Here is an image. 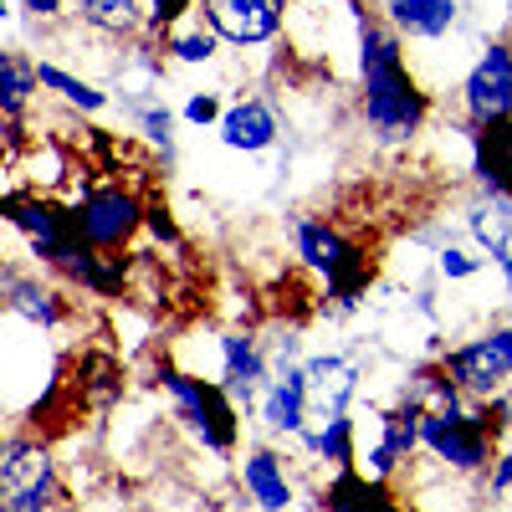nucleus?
I'll return each mask as SVG.
<instances>
[{
  "label": "nucleus",
  "instance_id": "21",
  "mask_svg": "<svg viewBox=\"0 0 512 512\" xmlns=\"http://www.w3.org/2000/svg\"><path fill=\"white\" fill-rule=\"evenodd\" d=\"M159 47H164V57H169V62L205 67V62H216V52H221V36L200 21V11H190L185 21H175L169 31H159Z\"/></svg>",
  "mask_w": 512,
  "mask_h": 512
},
{
  "label": "nucleus",
  "instance_id": "4",
  "mask_svg": "<svg viewBox=\"0 0 512 512\" xmlns=\"http://www.w3.org/2000/svg\"><path fill=\"white\" fill-rule=\"evenodd\" d=\"M0 512H62V466L47 441L0 436Z\"/></svg>",
  "mask_w": 512,
  "mask_h": 512
},
{
  "label": "nucleus",
  "instance_id": "14",
  "mask_svg": "<svg viewBox=\"0 0 512 512\" xmlns=\"http://www.w3.org/2000/svg\"><path fill=\"white\" fill-rule=\"evenodd\" d=\"M303 374H308V415L318 410V420L344 415L359 395V369L344 354H313L303 359Z\"/></svg>",
  "mask_w": 512,
  "mask_h": 512
},
{
  "label": "nucleus",
  "instance_id": "15",
  "mask_svg": "<svg viewBox=\"0 0 512 512\" xmlns=\"http://www.w3.org/2000/svg\"><path fill=\"white\" fill-rule=\"evenodd\" d=\"M216 128H221V144H226L231 154H262V149H272L277 134H282L277 108H272L267 98H236V103L221 113Z\"/></svg>",
  "mask_w": 512,
  "mask_h": 512
},
{
  "label": "nucleus",
  "instance_id": "29",
  "mask_svg": "<svg viewBox=\"0 0 512 512\" xmlns=\"http://www.w3.org/2000/svg\"><path fill=\"white\" fill-rule=\"evenodd\" d=\"M21 6H26V11L36 16V21H57V16H62V11L72 6V0H21Z\"/></svg>",
  "mask_w": 512,
  "mask_h": 512
},
{
  "label": "nucleus",
  "instance_id": "20",
  "mask_svg": "<svg viewBox=\"0 0 512 512\" xmlns=\"http://www.w3.org/2000/svg\"><path fill=\"white\" fill-rule=\"evenodd\" d=\"M297 441H303V451H313L318 461H328L333 472H349V466H359V425H354L349 410L318 420V431H313V425H303V431H297Z\"/></svg>",
  "mask_w": 512,
  "mask_h": 512
},
{
  "label": "nucleus",
  "instance_id": "3",
  "mask_svg": "<svg viewBox=\"0 0 512 512\" xmlns=\"http://www.w3.org/2000/svg\"><path fill=\"white\" fill-rule=\"evenodd\" d=\"M159 384H164V395L175 400L180 420L190 425V436H195L205 451H216V456H231V451H236V441H241V405L221 390L216 379L164 364V369H159Z\"/></svg>",
  "mask_w": 512,
  "mask_h": 512
},
{
  "label": "nucleus",
  "instance_id": "5",
  "mask_svg": "<svg viewBox=\"0 0 512 512\" xmlns=\"http://www.w3.org/2000/svg\"><path fill=\"white\" fill-rule=\"evenodd\" d=\"M420 451L431 456L441 472L451 477H466V482H482L487 466L497 456V436L482 425L477 410H425L420 415Z\"/></svg>",
  "mask_w": 512,
  "mask_h": 512
},
{
  "label": "nucleus",
  "instance_id": "11",
  "mask_svg": "<svg viewBox=\"0 0 512 512\" xmlns=\"http://www.w3.org/2000/svg\"><path fill=\"white\" fill-rule=\"evenodd\" d=\"M221 369H226V384L221 390L236 400V405H256V395H262V384L272 379V359H267V349H262V338H251V333H241V328H226L221 338Z\"/></svg>",
  "mask_w": 512,
  "mask_h": 512
},
{
  "label": "nucleus",
  "instance_id": "16",
  "mask_svg": "<svg viewBox=\"0 0 512 512\" xmlns=\"http://www.w3.org/2000/svg\"><path fill=\"white\" fill-rule=\"evenodd\" d=\"M461 21V0H384V26L400 41H441Z\"/></svg>",
  "mask_w": 512,
  "mask_h": 512
},
{
  "label": "nucleus",
  "instance_id": "32",
  "mask_svg": "<svg viewBox=\"0 0 512 512\" xmlns=\"http://www.w3.org/2000/svg\"><path fill=\"white\" fill-rule=\"evenodd\" d=\"M507 113H512V98H507Z\"/></svg>",
  "mask_w": 512,
  "mask_h": 512
},
{
  "label": "nucleus",
  "instance_id": "26",
  "mask_svg": "<svg viewBox=\"0 0 512 512\" xmlns=\"http://www.w3.org/2000/svg\"><path fill=\"white\" fill-rule=\"evenodd\" d=\"M482 262L487 256H477V251H466V246H441V277H451V282H472L477 272H482Z\"/></svg>",
  "mask_w": 512,
  "mask_h": 512
},
{
  "label": "nucleus",
  "instance_id": "24",
  "mask_svg": "<svg viewBox=\"0 0 512 512\" xmlns=\"http://www.w3.org/2000/svg\"><path fill=\"white\" fill-rule=\"evenodd\" d=\"M482 497H487V507H502L512 497V446H497L487 477H482Z\"/></svg>",
  "mask_w": 512,
  "mask_h": 512
},
{
  "label": "nucleus",
  "instance_id": "8",
  "mask_svg": "<svg viewBox=\"0 0 512 512\" xmlns=\"http://www.w3.org/2000/svg\"><path fill=\"white\" fill-rule=\"evenodd\" d=\"M200 21L216 31L226 47H267L287 26V0H195Z\"/></svg>",
  "mask_w": 512,
  "mask_h": 512
},
{
  "label": "nucleus",
  "instance_id": "7",
  "mask_svg": "<svg viewBox=\"0 0 512 512\" xmlns=\"http://www.w3.org/2000/svg\"><path fill=\"white\" fill-rule=\"evenodd\" d=\"M72 210H77L82 241H88L93 251H123L128 241L144 231V200H139V190H128L118 180L88 185L72 200Z\"/></svg>",
  "mask_w": 512,
  "mask_h": 512
},
{
  "label": "nucleus",
  "instance_id": "23",
  "mask_svg": "<svg viewBox=\"0 0 512 512\" xmlns=\"http://www.w3.org/2000/svg\"><path fill=\"white\" fill-rule=\"evenodd\" d=\"M36 88L57 93L72 113H103V108H108V93H103V88H93L88 77H77V72H67V67H57V62H36Z\"/></svg>",
  "mask_w": 512,
  "mask_h": 512
},
{
  "label": "nucleus",
  "instance_id": "25",
  "mask_svg": "<svg viewBox=\"0 0 512 512\" xmlns=\"http://www.w3.org/2000/svg\"><path fill=\"white\" fill-rule=\"evenodd\" d=\"M139 128H144V139H149L154 149H164V159L175 154V113H169L164 103H149V108L139 113Z\"/></svg>",
  "mask_w": 512,
  "mask_h": 512
},
{
  "label": "nucleus",
  "instance_id": "22",
  "mask_svg": "<svg viewBox=\"0 0 512 512\" xmlns=\"http://www.w3.org/2000/svg\"><path fill=\"white\" fill-rule=\"evenodd\" d=\"M36 98V62L16 47H0V118L21 123Z\"/></svg>",
  "mask_w": 512,
  "mask_h": 512
},
{
  "label": "nucleus",
  "instance_id": "30",
  "mask_svg": "<svg viewBox=\"0 0 512 512\" xmlns=\"http://www.w3.org/2000/svg\"><path fill=\"white\" fill-rule=\"evenodd\" d=\"M11 16V0H0V21H6Z\"/></svg>",
  "mask_w": 512,
  "mask_h": 512
},
{
  "label": "nucleus",
  "instance_id": "17",
  "mask_svg": "<svg viewBox=\"0 0 512 512\" xmlns=\"http://www.w3.org/2000/svg\"><path fill=\"white\" fill-rule=\"evenodd\" d=\"M236 477H241V487H246V497H251L256 507H267V512H292L297 487H292V477H287V466H282L277 451L251 446V451L241 456V466H236Z\"/></svg>",
  "mask_w": 512,
  "mask_h": 512
},
{
  "label": "nucleus",
  "instance_id": "10",
  "mask_svg": "<svg viewBox=\"0 0 512 512\" xmlns=\"http://www.w3.org/2000/svg\"><path fill=\"white\" fill-rule=\"evenodd\" d=\"M0 308L16 313L31 328H62L67 323V292L26 267H0Z\"/></svg>",
  "mask_w": 512,
  "mask_h": 512
},
{
  "label": "nucleus",
  "instance_id": "1",
  "mask_svg": "<svg viewBox=\"0 0 512 512\" xmlns=\"http://www.w3.org/2000/svg\"><path fill=\"white\" fill-rule=\"evenodd\" d=\"M359 118L379 144H410L425 118H431V93L405 62V41L384 26H359Z\"/></svg>",
  "mask_w": 512,
  "mask_h": 512
},
{
  "label": "nucleus",
  "instance_id": "31",
  "mask_svg": "<svg viewBox=\"0 0 512 512\" xmlns=\"http://www.w3.org/2000/svg\"><path fill=\"white\" fill-rule=\"evenodd\" d=\"M497 512H512V502H502V507H497Z\"/></svg>",
  "mask_w": 512,
  "mask_h": 512
},
{
  "label": "nucleus",
  "instance_id": "6",
  "mask_svg": "<svg viewBox=\"0 0 512 512\" xmlns=\"http://www.w3.org/2000/svg\"><path fill=\"white\" fill-rule=\"evenodd\" d=\"M441 369L446 379L456 384L461 395L472 400H487V395H502L512 384V323H492L487 333L466 338V344L446 349L441 354Z\"/></svg>",
  "mask_w": 512,
  "mask_h": 512
},
{
  "label": "nucleus",
  "instance_id": "13",
  "mask_svg": "<svg viewBox=\"0 0 512 512\" xmlns=\"http://www.w3.org/2000/svg\"><path fill=\"white\" fill-rule=\"evenodd\" d=\"M256 405H262L267 431H277V436H297V431H303V425H308V374H303V364L272 369V379L262 384Z\"/></svg>",
  "mask_w": 512,
  "mask_h": 512
},
{
  "label": "nucleus",
  "instance_id": "28",
  "mask_svg": "<svg viewBox=\"0 0 512 512\" xmlns=\"http://www.w3.org/2000/svg\"><path fill=\"white\" fill-rule=\"evenodd\" d=\"M144 226L154 231V241H164V246H180V226H175V216H169L164 205H144Z\"/></svg>",
  "mask_w": 512,
  "mask_h": 512
},
{
  "label": "nucleus",
  "instance_id": "19",
  "mask_svg": "<svg viewBox=\"0 0 512 512\" xmlns=\"http://www.w3.org/2000/svg\"><path fill=\"white\" fill-rule=\"evenodd\" d=\"M323 507H328V512H410V507L390 492V482L364 477L359 466H349V472H333V477H328V487H323Z\"/></svg>",
  "mask_w": 512,
  "mask_h": 512
},
{
  "label": "nucleus",
  "instance_id": "9",
  "mask_svg": "<svg viewBox=\"0 0 512 512\" xmlns=\"http://www.w3.org/2000/svg\"><path fill=\"white\" fill-rule=\"evenodd\" d=\"M507 98H512V41H487L482 57L472 62L461 82V108H466V134L492 118L507 113Z\"/></svg>",
  "mask_w": 512,
  "mask_h": 512
},
{
  "label": "nucleus",
  "instance_id": "33",
  "mask_svg": "<svg viewBox=\"0 0 512 512\" xmlns=\"http://www.w3.org/2000/svg\"><path fill=\"white\" fill-rule=\"evenodd\" d=\"M256 512H267V507H256Z\"/></svg>",
  "mask_w": 512,
  "mask_h": 512
},
{
  "label": "nucleus",
  "instance_id": "18",
  "mask_svg": "<svg viewBox=\"0 0 512 512\" xmlns=\"http://www.w3.org/2000/svg\"><path fill=\"white\" fill-rule=\"evenodd\" d=\"M72 16L82 26H93L98 36H154V6L149 0H72Z\"/></svg>",
  "mask_w": 512,
  "mask_h": 512
},
{
  "label": "nucleus",
  "instance_id": "2",
  "mask_svg": "<svg viewBox=\"0 0 512 512\" xmlns=\"http://www.w3.org/2000/svg\"><path fill=\"white\" fill-rule=\"evenodd\" d=\"M292 246H297V262L328 282V297L338 308H354L369 292V277H374L369 251L354 236H344L333 221H318V216L292 221Z\"/></svg>",
  "mask_w": 512,
  "mask_h": 512
},
{
  "label": "nucleus",
  "instance_id": "12",
  "mask_svg": "<svg viewBox=\"0 0 512 512\" xmlns=\"http://www.w3.org/2000/svg\"><path fill=\"white\" fill-rule=\"evenodd\" d=\"M472 175L487 200H512V113L472 128Z\"/></svg>",
  "mask_w": 512,
  "mask_h": 512
},
{
  "label": "nucleus",
  "instance_id": "27",
  "mask_svg": "<svg viewBox=\"0 0 512 512\" xmlns=\"http://www.w3.org/2000/svg\"><path fill=\"white\" fill-rule=\"evenodd\" d=\"M221 98L216 93H190V103H185V123H195V128H205V123H221Z\"/></svg>",
  "mask_w": 512,
  "mask_h": 512
}]
</instances>
